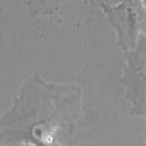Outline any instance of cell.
<instances>
[{
	"label": "cell",
	"instance_id": "6da1fadb",
	"mask_svg": "<svg viewBox=\"0 0 146 146\" xmlns=\"http://www.w3.org/2000/svg\"><path fill=\"white\" fill-rule=\"evenodd\" d=\"M78 86L29 76L0 115V145L57 146L71 143L82 110Z\"/></svg>",
	"mask_w": 146,
	"mask_h": 146
},
{
	"label": "cell",
	"instance_id": "7a4b0ae2",
	"mask_svg": "<svg viewBox=\"0 0 146 146\" xmlns=\"http://www.w3.org/2000/svg\"><path fill=\"white\" fill-rule=\"evenodd\" d=\"M127 55L121 84L125 88L129 112L146 120V34H142L136 46Z\"/></svg>",
	"mask_w": 146,
	"mask_h": 146
},
{
	"label": "cell",
	"instance_id": "3957f363",
	"mask_svg": "<svg viewBox=\"0 0 146 146\" xmlns=\"http://www.w3.org/2000/svg\"><path fill=\"white\" fill-rule=\"evenodd\" d=\"M108 23L115 30L119 47L127 54L136 46L144 23L146 8L142 0H121L110 6H102Z\"/></svg>",
	"mask_w": 146,
	"mask_h": 146
},
{
	"label": "cell",
	"instance_id": "277c9868",
	"mask_svg": "<svg viewBox=\"0 0 146 146\" xmlns=\"http://www.w3.org/2000/svg\"><path fill=\"white\" fill-rule=\"evenodd\" d=\"M31 15L34 18H47L54 15L55 7L51 5V0H22Z\"/></svg>",
	"mask_w": 146,
	"mask_h": 146
},
{
	"label": "cell",
	"instance_id": "5b68a950",
	"mask_svg": "<svg viewBox=\"0 0 146 146\" xmlns=\"http://www.w3.org/2000/svg\"><path fill=\"white\" fill-rule=\"evenodd\" d=\"M119 1H121V0H91V3L94 5V6L102 7V6L115 5V3H118ZM142 2H143V5H144L146 8V0H142Z\"/></svg>",
	"mask_w": 146,
	"mask_h": 146
}]
</instances>
